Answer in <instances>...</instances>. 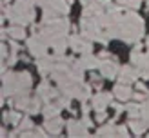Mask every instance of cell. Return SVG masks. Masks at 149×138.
<instances>
[{
	"mask_svg": "<svg viewBox=\"0 0 149 138\" xmlns=\"http://www.w3.org/2000/svg\"><path fill=\"white\" fill-rule=\"evenodd\" d=\"M29 87H31V75L26 71L22 73H7L4 76V94L11 96V94H27Z\"/></svg>",
	"mask_w": 149,
	"mask_h": 138,
	"instance_id": "cell-2",
	"label": "cell"
},
{
	"mask_svg": "<svg viewBox=\"0 0 149 138\" xmlns=\"http://www.w3.org/2000/svg\"><path fill=\"white\" fill-rule=\"evenodd\" d=\"M69 46L73 51L84 55V53H91L93 51V44H91V38L87 35H82V36H71L69 38Z\"/></svg>",
	"mask_w": 149,
	"mask_h": 138,
	"instance_id": "cell-5",
	"label": "cell"
},
{
	"mask_svg": "<svg viewBox=\"0 0 149 138\" xmlns=\"http://www.w3.org/2000/svg\"><path fill=\"white\" fill-rule=\"evenodd\" d=\"M62 126H64V122H62L60 116H55V118H47L46 120V131L49 135H58Z\"/></svg>",
	"mask_w": 149,
	"mask_h": 138,
	"instance_id": "cell-11",
	"label": "cell"
},
{
	"mask_svg": "<svg viewBox=\"0 0 149 138\" xmlns=\"http://www.w3.org/2000/svg\"><path fill=\"white\" fill-rule=\"evenodd\" d=\"M147 7H149V0H147Z\"/></svg>",
	"mask_w": 149,
	"mask_h": 138,
	"instance_id": "cell-33",
	"label": "cell"
},
{
	"mask_svg": "<svg viewBox=\"0 0 149 138\" xmlns=\"http://www.w3.org/2000/svg\"><path fill=\"white\" fill-rule=\"evenodd\" d=\"M27 47H29V51H31V53H33L36 58H42V56H46L49 44H47V40L44 38L40 33H36L35 36H31V38H29Z\"/></svg>",
	"mask_w": 149,
	"mask_h": 138,
	"instance_id": "cell-4",
	"label": "cell"
},
{
	"mask_svg": "<svg viewBox=\"0 0 149 138\" xmlns=\"http://www.w3.org/2000/svg\"><path fill=\"white\" fill-rule=\"evenodd\" d=\"M138 75H140L138 67L133 69V67H129V65H125V67H122L120 73H118V78H120V82H124V84H131V82H135V78Z\"/></svg>",
	"mask_w": 149,
	"mask_h": 138,
	"instance_id": "cell-10",
	"label": "cell"
},
{
	"mask_svg": "<svg viewBox=\"0 0 149 138\" xmlns=\"http://www.w3.org/2000/svg\"><path fill=\"white\" fill-rule=\"evenodd\" d=\"M136 67H138L140 75H142L144 78H149V53L142 56V60L136 64Z\"/></svg>",
	"mask_w": 149,
	"mask_h": 138,
	"instance_id": "cell-14",
	"label": "cell"
},
{
	"mask_svg": "<svg viewBox=\"0 0 149 138\" xmlns=\"http://www.w3.org/2000/svg\"><path fill=\"white\" fill-rule=\"evenodd\" d=\"M118 4L129 7V9H138L140 4H142V0H118Z\"/></svg>",
	"mask_w": 149,
	"mask_h": 138,
	"instance_id": "cell-22",
	"label": "cell"
},
{
	"mask_svg": "<svg viewBox=\"0 0 149 138\" xmlns=\"http://www.w3.org/2000/svg\"><path fill=\"white\" fill-rule=\"evenodd\" d=\"M131 129L135 131V135H142L144 131H146V127H147V123H146V120L144 122H140V120H136V118H131Z\"/></svg>",
	"mask_w": 149,
	"mask_h": 138,
	"instance_id": "cell-17",
	"label": "cell"
},
{
	"mask_svg": "<svg viewBox=\"0 0 149 138\" xmlns=\"http://www.w3.org/2000/svg\"><path fill=\"white\" fill-rule=\"evenodd\" d=\"M125 111L129 113L131 118H138V116H142V107H138L136 104H129L127 107H125Z\"/></svg>",
	"mask_w": 149,
	"mask_h": 138,
	"instance_id": "cell-19",
	"label": "cell"
},
{
	"mask_svg": "<svg viewBox=\"0 0 149 138\" xmlns=\"http://www.w3.org/2000/svg\"><path fill=\"white\" fill-rule=\"evenodd\" d=\"M118 135H120V136H127V131H125V126H118Z\"/></svg>",
	"mask_w": 149,
	"mask_h": 138,
	"instance_id": "cell-27",
	"label": "cell"
},
{
	"mask_svg": "<svg viewBox=\"0 0 149 138\" xmlns=\"http://www.w3.org/2000/svg\"><path fill=\"white\" fill-rule=\"evenodd\" d=\"M113 93H115V96H116L118 100H127L131 94H133L131 89H129V85H127V84H124V82H120L118 85H115Z\"/></svg>",
	"mask_w": 149,
	"mask_h": 138,
	"instance_id": "cell-12",
	"label": "cell"
},
{
	"mask_svg": "<svg viewBox=\"0 0 149 138\" xmlns=\"http://www.w3.org/2000/svg\"><path fill=\"white\" fill-rule=\"evenodd\" d=\"M4 2H9V0H4Z\"/></svg>",
	"mask_w": 149,
	"mask_h": 138,
	"instance_id": "cell-34",
	"label": "cell"
},
{
	"mask_svg": "<svg viewBox=\"0 0 149 138\" xmlns=\"http://www.w3.org/2000/svg\"><path fill=\"white\" fill-rule=\"evenodd\" d=\"M6 33L9 35L11 38H18V40H20V38H24V36H26V29L18 24V26H11V27H7V31H6Z\"/></svg>",
	"mask_w": 149,
	"mask_h": 138,
	"instance_id": "cell-15",
	"label": "cell"
},
{
	"mask_svg": "<svg viewBox=\"0 0 149 138\" xmlns=\"http://www.w3.org/2000/svg\"><path fill=\"white\" fill-rule=\"evenodd\" d=\"M22 120V116L17 111H6L4 113V123H18Z\"/></svg>",
	"mask_w": 149,
	"mask_h": 138,
	"instance_id": "cell-18",
	"label": "cell"
},
{
	"mask_svg": "<svg viewBox=\"0 0 149 138\" xmlns=\"http://www.w3.org/2000/svg\"><path fill=\"white\" fill-rule=\"evenodd\" d=\"M82 122H84V123H86V126H87L89 129H91V127H93V120H91V118H89V116H87V114H84V120H82Z\"/></svg>",
	"mask_w": 149,
	"mask_h": 138,
	"instance_id": "cell-26",
	"label": "cell"
},
{
	"mask_svg": "<svg viewBox=\"0 0 149 138\" xmlns=\"http://www.w3.org/2000/svg\"><path fill=\"white\" fill-rule=\"evenodd\" d=\"M7 56H9V53H7V47L2 44V58H7Z\"/></svg>",
	"mask_w": 149,
	"mask_h": 138,
	"instance_id": "cell-30",
	"label": "cell"
},
{
	"mask_svg": "<svg viewBox=\"0 0 149 138\" xmlns=\"http://www.w3.org/2000/svg\"><path fill=\"white\" fill-rule=\"evenodd\" d=\"M136 89H138V91H147V87H146L142 82H138V84H136ZM147 93H149V91H147Z\"/></svg>",
	"mask_w": 149,
	"mask_h": 138,
	"instance_id": "cell-29",
	"label": "cell"
},
{
	"mask_svg": "<svg viewBox=\"0 0 149 138\" xmlns=\"http://www.w3.org/2000/svg\"><path fill=\"white\" fill-rule=\"evenodd\" d=\"M9 46H11V49H13V51H20V46H18L17 42H13V40H11V42H9Z\"/></svg>",
	"mask_w": 149,
	"mask_h": 138,
	"instance_id": "cell-28",
	"label": "cell"
},
{
	"mask_svg": "<svg viewBox=\"0 0 149 138\" xmlns=\"http://www.w3.org/2000/svg\"><path fill=\"white\" fill-rule=\"evenodd\" d=\"M113 135H118V126H115L113 122L102 126L98 131H96V136H113Z\"/></svg>",
	"mask_w": 149,
	"mask_h": 138,
	"instance_id": "cell-13",
	"label": "cell"
},
{
	"mask_svg": "<svg viewBox=\"0 0 149 138\" xmlns=\"http://www.w3.org/2000/svg\"><path fill=\"white\" fill-rule=\"evenodd\" d=\"M142 118L146 120V123L149 126V100H147L146 104L142 105Z\"/></svg>",
	"mask_w": 149,
	"mask_h": 138,
	"instance_id": "cell-23",
	"label": "cell"
},
{
	"mask_svg": "<svg viewBox=\"0 0 149 138\" xmlns=\"http://www.w3.org/2000/svg\"><path fill=\"white\" fill-rule=\"evenodd\" d=\"M147 46H149V36H147Z\"/></svg>",
	"mask_w": 149,
	"mask_h": 138,
	"instance_id": "cell-32",
	"label": "cell"
},
{
	"mask_svg": "<svg viewBox=\"0 0 149 138\" xmlns=\"http://www.w3.org/2000/svg\"><path fill=\"white\" fill-rule=\"evenodd\" d=\"M89 109H91V107H89L87 104H84V105H82V113H84V114H87V113H89Z\"/></svg>",
	"mask_w": 149,
	"mask_h": 138,
	"instance_id": "cell-31",
	"label": "cell"
},
{
	"mask_svg": "<svg viewBox=\"0 0 149 138\" xmlns=\"http://www.w3.org/2000/svg\"><path fill=\"white\" fill-rule=\"evenodd\" d=\"M27 111H29V113H38V111H40V96H38V94H36V98H31Z\"/></svg>",
	"mask_w": 149,
	"mask_h": 138,
	"instance_id": "cell-21",
	"label": "cell"
},
{
	"mask_svg": "<svg viewBox=\"0 0 149 138\" xmlns=\"http://www.w3.org/2000/svg\"><path fill=\"white\" fill-rule=\"evenodd\" d=\"M78 64H80L84 69L95 71V69H100L102 58H95V56H91V53H84V55H82V58L78 60Z\"/></svg>",
	"mask_w": 149,
	"mask_h": 138,
	"instance_id": "cell-9",
	"label": "cell"
},
{
	"mask_svg": "<svg viewBox=\"0 0 149 138\" xmlns=\"http://www.w3.org/2000/svg\"><path fill=\"white\" fill-rule=\"evenodd\" d=\"M144 35V22L142 18L135 13L124 15L118 22V36L125 42H136L140 36Z\"/></svg>",
	"mask_w": 149,
	"mask_h": 138,
	"instance_id": "cell-1",
	"label": "cell"
},
{
	"mask_svg": "<svg viewBox=\"0 0 149 138\" xmlns=\"http://www.w3.org/2000/svg\"><path fill=\"white\" fill-rule=\"evenodd\" d=\"M111 104V94L109 93H96L95 96L91 98V107L95 111H100V109H106Z\"/></svg>",
	"mask_w": 149,
	"mask_h": 138,
	"instance_id": "cell-8",
	"label": "cell"
},
{
	"mask_svg": "<svg viewBox=\"0 0 149 138\" xmlns=\"http://www.w3.org/2000/svg\"><path fill=\"white\" fill-rule=\"evenodd\" d=\"M87 126L84 122H78V120H69L68 122V133L69 136H87Z\"/></svg>",
	"mask_w": 149,
	"mask_h": 138,
	"instance_id": "cell-7",
	"label": "cell"
},
{
	"mask_svg": "<svg viewBox=\"0 0 149 138\" xmlns=\"http://www.w3.org/2000/svg\"><path fill=\"white\" fill-rule=\"evenodd\" d=\"M100 71H102V76L104 78L113 80V78H116L118 73H120V67H118V64H116L115 58H107V60H102Z\"/></svg>",
	"mask_w": 149,
	"mask_h": 138,
	"instance_id": "cell-6",
	"label": "cell"
},
{
	"mask_svg": "<svg viewBox=\"0 0 149 138\" xmlns=\"http://www.w3.org/2000/svg\"><path fill=\"white\" fill-rule=\"evenodd\" d=\"M17 129H18V133H24L26 129H33V122H31V118H22L18 123H17Z\"/></svg>",
	"mask_w": 149,
	"mask_h": 138,
	"instance_id": "cell-20",
	"label": "cell"
},
{
	"mask_svg": "<svg viewBox=\"0 0 149 138\" xmlns=\"http://www.w3.org/2000/svg\"><path fill=\"white\" fill-rule=\"evenodd\" d=\"M58 113H60V107L56 104H47L44 107V116H46V120L47 118H55V116H58Z\"/></svg>",
	"mask_w": 149,
	"mask_h": 138,
	"instance_id": "cell-16",
	"label": "cell"
},
{
	"mask_svg": "<svg viewBox=\"0 0 149 138\" xmlns=\"http://www.w3.org/2000/svg\"><path fill=\"white\" fill-rule=\"evenodd\" d=\"M106 109H100V111H96V116H95V118H96V122H104V120H106Z\"/></svg>",
	"mask_w": 149,
	"mask_h": 138,
	"instance_id": "cell-25",
	"label": "cell"
},
{
	"mask_svg": "<svg viewBox=\"0 0 149 138\" xmlns=\"http://www.w3.org/2000/svg\"><path fill=\"white\" fill-rule=\"evenodd\" d=\"M6 17L11 18L15 24L26 26L29 22H33L35 13H33V4L29 0H17L13 7H6Z\"/></svg>",
	"mask_w": 149,
	"mask_h": 138,
	"instance_id": "cell-3",
	"label": "cell"
},
{
	"mask_svg": "<svg viewBox=\"0 0 149 138\" xmlns=\"http://www.w3.org/2000/svg\"><path fill=\"white\" fill-rule=\"evenodd\" d=\"M56 105H58V107H69V96H68V94H65L64 98H58Z\"/></svg>",
	"mask_w": 149,
	"mask_h": 138,
	"instance_id": "cell-24",
	"label": "cell"
}]
</instances>
